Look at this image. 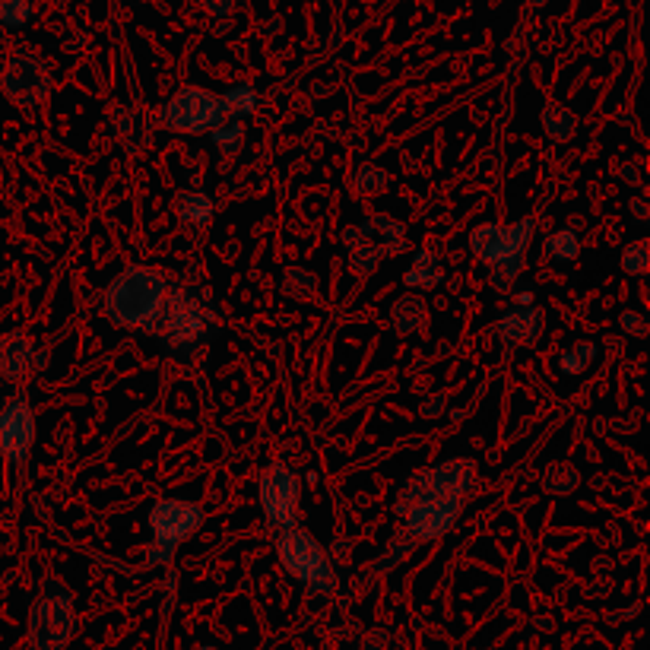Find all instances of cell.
<instances>
[{"label":"cell","mask_w":650,"mask_h":650,"mask_svg":"<svg viewBox=\"0 0 650 650\" xmlns=\"http://www.w3.org/2000/svg\"><path fill=\"white\" fill-rule=\"evenodd\" d=\"M169 283L156 267H127L105 292V314L115 327H156Z\"/></svg>","instance_id":"1"},{"label":"cell","mask_w":650,"mask_h":650,"mask_svg":"<svg viewBox=\"0 0 650 650\" xmlns=\"http://www.w3.org/2000/svg\"><path fill=\"white\" fill-rule=\"evenodd\" d=\"M533 229L536 222L517 219L514 226H495V222H482L470 232V251L482 260V264L492 267V286L508 292L511 283L520 276V267H524L527 248L533 241Z\"/></svg>","instance_id":"2"},{"label":"cell","mask_w":650,"mask_h":650,"mask_svg":"<svg viewBox=\"0 0 650 650\" xmlns=\"http://www.w3.org/2000/svg\"><path fill=\"white\" fill-rule=\"evenodd\" d=\"M276 552H280L283 568L302 587H308L311 593H318V597H330V593H337V571H333L330 555L308 530H302V527L280 530Z\"/></svg>","instance_id":"3"},{"label":"cell","mask_w":650,"mask_h":650,"mask_svg":"<svg viewBox=\"0 0 650 650\" xmlns=\"http://www.w3.org/2000/svg\"><path fill=\"white\" fill-rule=\"evenodd\" d=\"M77 631L70 590L58 581H48L42 597L29 612V644L32 650H61Z\"/></svg>","instance_id":"4"},{"label":"cell","mask_w":650,"mask_h":650,"mask_svg":"<svg viewBox=\"0 0 650 650\" xmlns=\"http://www.w3.org/2000/svg\"><path fill=\"white\" fill-rule=\"evenodd\" d=\"M203 527V511L194 501L184 498H162L150 511V530H153V546H150V565H169L178 546H184L191 536Z\"/></svg>","instance_id":"5"},{"label":"cell","mask_w":650,"mask_h":650,"mask_svg":"<svg viewBox=\"0 0 650 650\" xmlns=\"http://www.w3.org/2000/svg\"><path fill=\"white\" fill-rule=\"evenodd\" d=\"M210 321H213L210 308L203 305V299H197V292L191 286H169V295H165V305L156 324H162L159 333L165 346L188 349L200 343Z\"/></svg>","instance_id":"6"},{"label":"cell","mask_w":650,"mask_h":650,"mask_svg":"<svg viewBox=\"0 0 650 650\" xmlns=\"http://www.w3.org/2000/svg\"><path fill=\"white\" fill-rule=\"evenodd\" d=\"M222 118L219 96L203 86H181L175 96L159 108V124L178 134H207Z\"/></svg>","instance_id":"7"},{"label":"cell","mask_w":650,"mask_h":650,"mask_svg":"<svg viewBox=\"0 0 650 650\" xmlns=\"http://www.w3.org/2000/svg\"><path fill=\"white\" fill-rule=\"evenodd\" d=\"M299 476H295L286 463H270L260 476V511H264L267 524L276 530H289V527H299Z\"/></svg>","instance_id":"8"},{"label":"cell","mask_w":650,"mask_h":650,"mask_svg":"<svg viewBox=\"0 0 650 650\" xmlns=\"http://www.w3.org/2000/svg\"><path fill=\"white\" fill-rule=\"evenodd\" d=\"M460 508H463V501L454 495H425V498L410 501L406 508H400V514L406 517V533H410L413 540L432 543L457 524Z\"/></svg>","instance_id":"9"},{"label":"cell","mask_w":650,"mask_h":650,"mask_svg":"<svg viewBox=\"0 0 650 650\" xmlns=\"http://www.w3.org/2000/svg\"><path fill=\"white\" fill-rule=\"evenodd\" d=\"M473 482H476V463H470V460L438 463V467H432V470L416 473V479L403 489L397 511L406 508L416 498H425V495H454V498H463V495L473 489Z\"/></svg>","instance_id":"10"},{"label":"cell","mask_w":650,"mask_h":650,"mask_svg":"<svg viewBox=\"0 0 650 650\" xmlns=\"http://www.w3.org/2000/svg\"><path fill=\"white\" fill-rule=\"evenodd\" d=\"M0 83H4L7 99L20 108H35L51 96L48 67L39 58H29V54H16V58H10Z\"/></svg>","instance_id":"11"},{"label":"cell","mask_w":650,"mask_h":650,"mask_svg":"<svg viewBox=\"0 0 650 650\" xmlns=\"http://www.w3.org/2000/svg\"><path fill=\"white\" fill-rule=\"evenodd\" d=\"M32 444H35V413L26 397H16L0 410V457L23 467Z\"/></svg>","instance_id":"12"},{"label":"cell","mask_w":650,"mask_h":650,"mask_svg":"<svg viewBox=\"0 0 650 650\" xmlns=\"http://www.w3.org/2000/svg\"><path fill=\"white\" fill-rule=\"evenodd\" d=\"M543 311L533 305H517L501 314L498 321V337L511 346H533L543 333Z\"/></svg>","instance_id":"13"},{"label":"cell","mask_w":650,"mask_h":650,"mask_svg":"<svg viewBox=\"0 0 650 650\" xmlns=\"http://www.w3.org/2000/svg\"><path fill=\"white\" fill-rule=\"evenodd\" d=\"M35 362L32 340L23 330H10L0 337V378L4 381H20Z\"/></svg>","instance_id":"14"},{"label":"cell","mask_w":650,"mask_h":650,"mask_svg":"<svg viewBox=\"0 0 650 650\" xmlns=\"http://www.w3.org/2000/svg\"><path fill=\"white\" fill-rule=\"evenodd\" d=\"M403 283L410 289H435L444 283V267H441V257L435 251H419L413 257V267L403 273Z\"/></svg>","instance_id":"15"},{"label":"cell","mask_w":650,"mask_h":650,"mask_svg":"<svg viewBox=\"0 0 650 650\" xmlns=\"http://www.w3.org/2000/svg\"><path fill=\"white\" fill-rule=\"evenodd\" d=\"M219 105L226 121H245L257 108V89L251 83H235L219 96Z\"/></svg>","instance_id":"16"},{"label":"cell","mask_w":650,"mask_h":650,"mask_svg":"<svg viewBox=\"0 0 650 650\" xmlns=\"http://www.w3.org/2000/svg\"><path fill=\"white\" fill-rule=\"evenodd\" d=\"M213 197L207 191H181L178 194V216L184 226L203 229L213 219Z\"/></svg>","instance_id":"17"},{"label":"cell","mask_w":650,"mask_h":650,"mask_svg":"<svg viewBox=\"0 0 650 650\" xmlns=\"http://www.w3.org/2000/svg\"><path fill=\"white\" fill-rule=\"evenodd\" d=\"M425 321H429L425 302L413 299V295H406V299H400L394 308H390V324H394L397 333H416V330L425 327Z\"/></svg>","instance_id":"18"},{"label":"cell","mask_w":650,"mask_h":650,"mask_svg":"<svg viewBox=\"0 0 650 650\" xmlns=\"http://www.w3.org/2000/svg\"><path fill=\"white\" fill-rule=\"evenodd\" d=\"M546 254L555 260H578L581 254V235L574 229H559L546 238Z\"/></svg>","instance_id":"19"},{"label":"cell","mask_w":650,"mask_h":650,"mask_svg":"<svg viewBox=\"0 0 650 650\" xmlns=\"http://www.w3.org/2000/svg\"><path fill=\"white\" fill-rule=\"evenodd\" d=\"M210 134L219 153H238V146L245 143V121H219Z\"/></svg>","instance_id":"20"},{"label":"cell","mask_w":650,"mask_h":650,"mask_svg":"<svg viewBox=\"0 0 650 650\" xmlns=\"http://www.w3.org/2000/svg\"><path fill=\"white\" fill-rule=\"evenodd\" d=\"M593 359H597V346H593V343H578V346H571L568 352H562L559 368H562V375H581V371Z\"/></svg>","instance_id":"21"},{"label":"cell","mask_w":650,"mask_h":650,"mask_svg":"<svg viewBox=\"0 0 650 650\" xmlns=\"http://www.w3.org/2000/svg\"><path fill=\"white\" fill-rule=\"evenodd\" d=\"M543 127H546V134L555 137V140H568L574 134V118L568 115L565 108L559 105H549L543 111Z\"/></svg>","instance_id":"22"},{"label":"cell","mask_w":650,"mask_h":650,"mask_svg":"<svg viewBox=\"0 0 650 650\" xmlns=\"http://www.w3.org/2000/svg\"><path fill=\"white\" fill-rule=\"evenodd\" d=\"M29 20H32V4H29V0H0V26L23 29Z\"/></svg>","instance_id":"23"},{"label":"cell","mask_w":650,"mask_h":650,"mask_svg":"<svg viewBox=\"0 0 650 650\" xmlns=\"http://www.w3.org/2000/svg\"><path fill=\"white\" fill-rule=\"evenodd\" d=\"M356 188L362 194H375V191H384L387 188V172L381 165H362L356 172Z\"/></svg>","instance_id":"24"},{"label":"cell","mask_w":650,"mask_h":650,"mask_svg":"<svg viewBox=\"0 0 650 650\" xmlns=\"http://www.w3.org/2000/svg\"><path fill=\"white\" fill-rule=\"evenodd\" d=\"M647 264H650L647 241H638V245L625 248V254H622V270H625V273H631V276H644V273H647Z\"/></svg>","instance_id":"25"},{"label":"cell","mask_w":650,"mask_h":650,"mask_svg":"<svg viewBox=\"0 0 650 650\" xmlns=\"http://www.w3.org/2000/svg\"><path fill=\"white\" fill-rule=\"evenodd\" d=\"M619 327L625 333H631V337H644V333H647V321H644V314H638V311H625L619 318Z\"/></svg>","instance_id":"26"},{"label":"cell","mask_w":650,"mask_h":650,"mask_svg":"<svg viewBox=\"0 0 650 650\" xmlns=\"http://www.w3.org/2000/svg\"><path fill=\"white\" fill-rule=\"evenodd\" d=\"M200 4L210 16H216V20H226V16L238 7V0H200Z\"/></svg>","instance_id":"27"},{"label":"cell","mask_w":650,"mask_h":650,"mask_svg":"<svg viewBox=\"0 0 650 650\" xmlns=\"http://www.w3.org/2000/svg\"><path fill=\"white\" fill-rule=\"evenodd\" d=\"M517 305H533V292H517Z\"/></svg>","instance_id":"28"},{"label":"cell","mask_w":650,"mask_h":650,"mask_svg":"<svg viewBox=\"0 0 650 650\" xmlns=\"http://www.w3.org/2000/svg\"><path fill=\"white\" fill-rule=\"evenodd\" d=\"M197 650H219V647H213V644H203V647H197Z\"/></svg>","instance_id":"29"}]
</instances>
